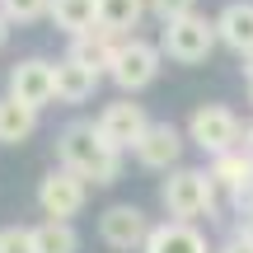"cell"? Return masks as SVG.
<instances>
[{"mask_svg":"<svg viewBox=\"0 0 253 253\" xmlns=\"http://www.w3.org/2000/svg\"><path fill=\"white\" fill-rule=\"evenodd\" d=\"M122 155L108 136L99 131V122H71L56 131V164L71 173H80L94 188H108V183L122 178Z\"/></svg>","mask_w":253,"mask_h":253,"instance_id":"obj_1","label":"cell"},{"mask_svg":"<svg viewBox=\"0 0 253 253\" xmlns=\"http://www.w3.org/2000/svg\"><path fill=\"white\" fill-rule=\"evenodd\" d=\"M216 178L211 169H169V178L160 183V207L173 220H216Z\"/></svg>","mask_w":253,"mask_h":253,"instance_id":"obj_2","label":"cell"},{"mask_svg":"<svg viewBox=\"0 0 253 253\" xmlns=\"http://www.w3.org/2000/svg\"><path fill=\"white\" fill-rule=\"evenodd\" d=\"M160 61H164V47L131 33V38L118 42V52H113V61H108L103 75H108L122 94H141V89H150V84L160 80Z\"/></svg>","mask_w":253,"mask_h":253,"instance_id":"obj_3","label":"cell"},{"mask_svg":"<svg viewBox=\"0 0 253 253\" xmlns=\"http://www.w3.org/2000/svg\"><path fill=\"white\" fill-rule=\"evenodd\" d=\"M216 42H220V33H216V19H207V14H183V19H169L164 24V33H160V47H164V56L169 61H178V66H202L211 52H216Z\"/></svg>","mask_w":253,"mask_h":253,"instance_id":"obj_4","label":"cell"},{"mask_svg":"<svg viewBox=\"0 0 253 253\" xmlns=\"http://www.w3.org/2000/svg\"><path fill=\"white\" fill-rule=\"evenodd\" d=\"M188 141L197 145L202 155H225L239 145V118L235 108H225V103H202V108H192L188 118Z\"/></svg>","mask_w":253,"mask_h":253,"instance_id":"obj_5","label":"cell"},{"mask_svg":"<svg viewBox=\"0 0 253 253\" xmlns=\"http://www.w3.org/2000/svg\"><path fill=\"white\" fill-rule=\"evenodd\" d=\"M84 202H89V183H84L80 173L61 169V164L38 183V207H42L47 220H75L84 211Z\"/></svg>","mask_w":253,"mask_h":253,"instance_id":"obj_6","label":"cell"},{"mask_svg":"<svg viewBox=\"0 0 253 253\" xmlns=\"http://www.w3.org/2000/svg\"><path fill=\"white\" fill-rule=\"evenodd\" d=\"M183 145H188V136H183L173 122H150V126H145V136L136 141L131 155H136V164H141V169L169 173V169H178Z\"/></svg>","mask_w":253,"mask_h":253,"instance_id":"obj_7","label":"cell"},{"mask_svg":"<svg viewBox=\"0 0 253 253\" xmlns=\"http://www.w3.org/2000/svg\"><path fill=\"white\" fill-rule=\"evenodd\" d=\"M145 235H150V216L131 202H118L99 216V239L118 253H131V249H145Z\"/></svg>","mask_w":253,"mask_h":253,"instance_id":"obj_8","label":"cell"},{"mask_svg":"<svg viewBox=\"0 0 253 253\" xmlns=\"http://www.w3.org/2000/svg\"><path fill=\"white\" fill-rule=\"evenodd\" d=\"M19 103H33V108H47L56 99V61H42V56H24L19 66H9V89Z\"/></svg>","mask_w":253,"mask_h":253,"instance_id":"obj_9","label":"cell"},{"mask_svg":"<svg viewBox=\"0 0 253 253\" xmlns=\"http://www.w3.org/2000/svg\"><path fill=\"white\" fill-rule=\"evenodd\" d=\"M145 126H150V118H145L141 103H131V94L118 103H108V108L99 113V131L108 136L118 150H136V141L145 136Z\"/></svg>","mask_w":253,"mask_h":253,"instance_id":"obj_10","label":"cell"},{"mask_svg":"<svg viewBox=\"0 0 253 253\" xmlns=\"http://www.w3.org/2000/svg\"><path fill=\"white\" fill-rule=\"evenodd\" d=\"M141 253H216V249L207 244L197 220H173L169 216V220H160V225H150Z\"/></svg>","mask_w":253,"mask_h":253,"instance_id":"obj_11","label":"cell"},{"mask_svg":"<svg viewBox=\"0 0 253 253\" xmlns=\"http://www.w3.org/2000/svg\"><path fill=\"white\" fill-rule=\"evenodd\" d=\"M99 84H103V71L75 61V56H61V61H56V103L80 108V103H89L94 94H99Z\"/></svg>","mask_w":253,"mask_h":253,"instance_id":"obj_12","label":"cell"},{"mask_svg":"<svg viewBox=\"0 0 253 253\" xmlns=\"http://www.w3.org/2000/svg\"><path fill=\"white\" fill-rule=\"evenodd\" d=\"M211 178H216V188L239 207L244 197H253V155L239 150V145L225 150V155H216V160H211Z\"/></svg>","mask_w":253,"mask_h":253,"instance_id":"obj_13","label":"cell"},{"mask_svg":"<svg viewBox=\"0 0 253 253\" xmlns=\"http://www.w3.org/2000/svg\"><path fill=\"white\" fill-rule=\"evenodd\" d=\"M216 33L230 52L249 56L253 52V0H230L225 9L216 14Z\"/></svg>","mask_w":253,"mask_h":253,"instance_id":"obj_14","label":"cell"},{"mask_svg":"<svg viewBox=\"0 0 253 253\" xmlns=\"http://www.w3.org/2000/svg\"><path fill=\"white\" fill-rule=\"evenodd\" d=\"M38 113L33 103H19L14 94H0V145H24L38 131Z\"/></svg>","mask_w":253,"mask_h":253,"instance_id":"obj_15","label":"cell"},{"mask_svg":"<svg viewBox=\"0 0 253 253\" xmlns=\"http://www.w3.org/2000/svg\"><path fill=\"white\" fill-rule=\"evenodd\" d=\"M118 42H122L118 33H108V28L94 24L89 33H75V38H71V52H66V56H75V61L94 66V71H108V61H113V52H118Z\"/></svg>","mask_w":253,"mask_h":253,"instance_id":"obj_16","label":"cell"},{"mask_svg":"<svg viewBox=\"0 0 253 253\" xmlns=\"http://www.w3.org/2000/svg\"><path fill=\"white\" fill-rule=\"evenodd\" d=\"M145 14H150V0H99V28L118 38H131V28H141Z\"/></svg>","mask_w":253,"mask_h":253,"instance_id":"obj_17","label":"cell"},{"mask_svg":"<svg viewBox=\"0 0 253 253\" xmlns=\"http://www.w3.org/2000/svg\"><path fill=\"white\" fill-rule=\"evenodd\" d=\"M47 19H52V24L61 28L66 38H75V33H89V28L99 24V0H52Z\"/></svg>","mask_w":253,"mask_h":253,"instance_id":"obj_18","label":"cell"},{"mask_svg":"<svg viewBox=\"0 0 253 253\" xmlns=\"http://www.w3.org/2000/svg\"><path fill=\"white\" fill-rule=\"evenodd\" d=\"M33 244L38 253H80V235L71 220H42L33 225Z\"/></svg>","mask_w":253,"mask_h":253,"instance_id":"obj_19","label":"cell"},{"mask_svg":"<svg viewBox=\"0 0 253 253\" xmlns=\"http://www.w3.org/2000/svg\"><path fill=\"white\" fill-rule=\"evenodd\" d=\"M47 9H52V0H0V14L9 24H38V19H47Z\"/></svg>","mask_w":253,"mask_h":253,"instance_id":"obj_20","label":"cell"},{"mask_svg":"<svg viewBox=\"0 0 253 253\" xmlns=\"http://www.w3.org/2000/svg\"><path fill=\"white\" fill-rule=\"evenodd\" d=\"M0 253H38L33 225H0Z\"/></svg>","mask_w":253,"mask_h":253,"instance_id":"obj_21","label":"cell"},{"mask_svg":"<svg viewBox=\"0 0 253 253\" xmlns=\"http://www.w3.org/2000/svg\"><path fill=\"white\" fill-rule=\"evenodd\" d=\"M197 9V0H150V14L160 19V24H169V19H183Z\"/></svg>","mask_w":253,"mask_h":253,"instance_id":"obj_22","label":"cell"},{"mask_svg":"<svg viewBox=\"0 0 253 253\" xmlns=\"http://www.w3.org/2000/svg\"><path fill=\"white\" fill-rule=\"evenodd\" d=\"M216 253H253V235H244V230H235V235L225 239Z\"/></svg>","mask_w":253,"mask_h":253,"instance_id":"obj_23","label":"cell"},{"mask_svg":"<svg viewBox=\"0 0 253 253\" xmlns=\"http://www.w3.org/2000/svg\"><path fill=\"white\" fill-rule=\"evenodd\" d=\"M235 211H239V230H244V235H253V197H244Z\"/></svg>","mask_w":253,"mask_h":253,"instance_id":"obj_24","label":"cell"},{"mask_svg":"<svg viewBox=\"0 0 253 253\" xmlns=\"http://www.w3.org/2000/svg\"><path fill=\"white\" fill-rule=\"evenodd\" d=\"M239 150H249V155H253V118H249V122H239Z\"/></svg>","mask_w":253,"mask_h":253,"instance_id":"obj_25","label":"cell"},{"mask_svg":"<svg viewBox=\"0 0 253 253\" xmlns=\"http://www.w3.org/2000/svg\"><path fill=\"white\" fill-rule=\"evenodd\" d=\"M244 80H249V99H253V52L244 56Z\"/></svg>","mask_w":253,"mask_h":253,"instance_id":"obj_26","label":"cell"},{"mask_svg":"<svg viewBox=\"0 0 253 253\" xmlns=\"http://www.w3.org/2000/svg\"><path fill=\"white\" fill-rule=\"evenodd\" d=\"M5 42H9V19L0 14V52H5Z\"/></svg>","mask_w":253,"mask_h":253,"instance_id":"obj_27","label":"cell"}]
</instances>
